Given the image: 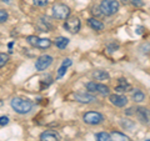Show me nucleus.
Returning a JSON list of instances; mask_svg holds the SVG:
<instances>
[{
	"label": "nucleus",
	"instance_id": "nucleus-29",
	"mask_svg": "<svg viewBox=\"0 0 150 141\" xmlns=\"http://www.w3.org/2000/svg\"><path fill=\"white\" fill-rule=\"evenodd\" d=\"M145 141H150V139H148V140H145Z\"/></svg>",
	"mask_w": 150,
	"mask_h": 141
},
{
	"label": "nucleus",
	"instance_id": "nucleus-17",
	"mask_svg": "<svg viewBox=\"0 0 150 141\" xmlns=\"http://www.w3.org/2000/svg\"><path fill=\"white\" fill-rule=\"evenodd\" d=\"M69 44V39L68 37H64V36H59L55 39V45L58 46L59 49H65Z\"/></svg>",
	"mask_w": 150,
	"mask_h": 141
},
{
	"label": "nucleus",
	"instance_id": "nucleus-12",
	"mask_svg": "<svg viewBox=\"0 0 150 141\" xmlns=\"http://www.w3.org/2000/svg\"><path fill=\"white\" fill-rule=\"evenodd\" d=\"M40 139H41V141H59L60 140L58 133H55L53 130L44 131V133L40 135Z\"/></svg>",
	"mask_w": 150,
	"mask_h": 141
},
{
	"label": "nucleus",
	"instance_id": "nucleus-15",
	"mask_svg": "<svg viewBox=\"0 0 150 141\" xmlns=\"http://www.w3.org/2000/svg\"><path fill=\"white\" fill-rule=\"evenodd\" d=\"M93 76L95 80H99V81H104V80H109L110 79V75L108 71L105 70H96V71H94Z\"/></svg>",
	"mask_w": 150,
	"mask_h": 141
},
{
	"label": "nucleus",
	"instance_id": "nucleus-16",
	"mask_svg": "<svg viewBox=\"0 0 150 141\" xmlns=\"http://www.w3.org/2000/svg\"><path fill=\"white\" fill-rule=\"evenodd\" d=\"M111 139L112 141H131L129 136H126L121 133H118V131H114V133H111Z\"/></svg>",
	"mask_w": 150,
	"mask_h": 141
},
{
	"label": "nucleus",
	"instance_id": "nucleus-7",
	"mask_svg": "<svg viewBox=\"0 0 150 141\" xmlns=\"http://www.w3.org/2000/svg\"><path fill=\"white\" fill-rule=\"evenodd\" d=\"M80 20L78 18H70V19H67V21L64 23V29L68 30L69 32L71 34H76V32L80 30Z\"/></svg>",
	"mask_w": 150,
	"mask_h": 141
},
{
	"label": "nucleus",
	"instance_id": "nucleus-22",
	"mask_svg": "<svg viewBox=\"0 0 150 141\" xmlns=\"http://www.w3.org/2000/svg\"><path fill=\"white\" fill-rule=\"evenodd\" d=\"M33 4L35 6H45L48 4V0H33Z\"/></svg>",
	"mask_w": 150,
	"mask_h": 141
},
{
	"label": "nucleus",
	"instance_id": "nucleus-10",
	"mask_svg": "<svg viewBox=\"0 0 150 141\" xmlns=\"http://www.w3.org/2000/svg\"><path fill=\"white\" fill-rule=\"evenodd\" d=\"M110 102L112 105L118 106V107H124L128 104V99L123 95H119V94H114V95H110Z\"/></svg>",
	"mask_w": 150,
	"mask_h": 141
},
{
	"label": "nucleus",
	"instance_id": "nucleus-3",
	"mask_svg": "<svg viewBox=\"0 0 150 141\" xmlns=\"http://www.w3.org/2000/svg\"><path fill=\"white\" fill-rule=\"evenodd\" d=\"M53 15L55 19H59V20H67L70 15V9L69 6L64 5V4H55L53 6Z\"/></svg>",
	"mask_w": 150,
	"mask_h": 141
},
{
	"label": "nucleus",
	"instance_id": "nucleus-18",
	"mask_svg": "<svg viewBox=\"0 0 150 141\" xmlns=\"http://www.w3.org/2000/svg\"><path fill=\"white\" fill-rule=\"evenodd\" d=\"M95 140L96 141H112L111 135L108 133H98L95 135Z\"/></svg>",
	"mask_w": 150,
	"mask_h": 141
},
{
	"label": "nucleus",
	"instance_id": "nucleus-24",
	"mask_svg": "<svg viewBox=\"0 0 150 141\" xmlns=\"http://www.w3.org/2000/svg\"><path fill=\"white\" fill-rule=\"evenodd\" d=\"M9 123V117L8 116H1L0 117V125H1V128H4L5 125H8Z\"/></svg>",
	"mask_w": 150,
	"mask_h": 141
},
{
	"label": "nucleus",
	"instance_id": "nucleus-20",
	"mask_svg": "<svg viewBox=\"0 0 150 141\" xmlns=\"http://www.w3.org/2000/svg\"><path fill=\"white\" fill-rule=\"evenodd\" d=\"M67 69H68V66H65V65L62 64V66L58 70V74H56V79H62L65 75V73H67Z\"/></svg>",
	"mask_w": 150,
	"mask_h": 141
},
{
	"label": "nucleus",
	"instance_id": "nucleus-5",
	"mask_svg": "<svg viewBox=\"0 0 150 141\" xmlns=\"http://www.w3.org/2000/svg\"><path fill=\"white\" fill-rule=\"evenodd\" d=\"M83 120H84V123H86L89 125H99L100 123H103L104 116H103L100 112L89 111V112H86V114L83 116Z\"/></svg>",
	"mask_w": 150,
	"mask_h": 141
},
{
	"label": "nucleus",
	"instance_id": "nucleus-11",
	"mask_svg": "<svg viewBox=\"0 0 150 141\" xmlns=\"http://www.w3.org/2000/svg\"><path fill=\"white\" fill-rule=\"evenodd\" d=\"M74 99L79 102H83V104H90L95 100V97L93 95H89V94H84V92H78L74 95Z\"/></svg>",
	"mask_w": 150,
	"mask_h": 141
},
{
	"label": "nucleus",
	"instance_id": "nucleus-9",
	"mask_svg": "<svg viewBox=\"0 0 150 141\" xmlns=\"http://www.w3.org/2000/svg\"><path fill=\"white\" fill-rule=\"evenodd\" d=\"M135 114H137V117L140 123H143V124L150 123V110L146 109V107H143V106L138 107L137 111H135Z\"/></svg>",
	"mask_w": 150,
	"mask_h": 141
},
{
	"label": "nucleus",
	"instance_id": "nucleus-14",
	"mask_svg": "<svg viewBox=\"0 0 150 141\" xmlns=\"http://www.w3.org/2000/svg\"><path fill=\"white\" fill-rule=\"evenodd\" d=\"M88 25L90 26L91 29L98 30V31H100V30L104 29V24H103L100 20H98V19H94V18L88 19Z\"/></svg>",
	"mask_w": 150,
	"mask_h": 141
},
{
	"label": "nucleus",
	"instance_id": "nucleus-13",
	"mask_svg": "<svg viewBox=\"0 0 150 141\" xmlns=\"http://www.w3.org/2000/svg\"><path fill=\"white\" fill-rule=\"evenodd\" d=\"M131 90V85L125 79H119V85L115 87V91L118 92H126Z\"/></svg>",
	"mask_w": 150,
	"mask_h": 141
},
{
	"label": "nucleus",
	"instance_id": "nucleus-25",
	"mask_svg": "<svg viewBox=\"0 0 150 141\" xmlns=\"http://www.w3.org/2000/svg\"><path fill=\"white\" fill-rule=\"evenodd\" d=\"M118 48H119V45H118V44L112 43V44H110L109 46H108V50H109V53H112V51H115Z\"/></svg>",
	"mask_w": 150,
	"mask_h": 141
},
{
	"label": "nucleus",
	"instance_id": "nucleus-23",
	"mask_svg": "<svg viewBox=\"0 0 150 141\" xmlns=\"http://www.w3.org/2000/svg\"><path fill=\"white\" fill-rule=\"evenodd\" d=\"M6 19H8V13L1 9V10H0V21H1V23H5Z\"/></svg>",
	"mask_w": 150,
	"mask_h": 141
},
{
	"label": "nucleus",
	"instance_id": "nucleus-4",
	"mask_svg": "<svg viewBox=\"0 0 150 141\" xmlns=\"http://www.w3.org/2000/svg\"><path fill=\"white\" fill-rule=\"evenodd\" d=\"M28 43L38 49H48L51 46V41L49 39H41V37H38L34 35L28 36Z\"/></svg>",
	"mask_w": 150,
	"mask_h": 141
},
{
	"label": "nucleus",
	"instance_id": "nucleus-6",
	"mask_svg": "<svg viewBox=\"0 0 150 141\" xmlns=\"http://www.w3.org/2000/svg\"><path fill=\"white\" fill-rule=\"evenodd\" d=\"M86 89H88V91L96 92V94H100V95H108V94H109V87L105 86L104 84H99V82H95V81L88 82Z\"/></svg>",
	"mask_w": 150,
	"mask_h": 141
},
{
	"label": "nucleus",
	"instance_id": "nucleus-8",
	"mask_svg": "<svg viewBox=\"0 0 150 141\" xmlns=\"http://www.w3.org/2000/svg\"><path fill=\"white\" fill-rule=\"evenodd\" d=\"M51 63H53V58L50 55H41L38 58L36 63H35V69L38 71H43V70L48 69Z\"/></svg>",
	"mask_w": 150,
	"mask_h": 141
},
{
	"label": "nucleus",
	"instance_id": "nucleus-21",
	"mask_svg": "<svg viewBox=\"0 0 150 141\" xmlns=\"http://www.w3.org/2000/svg\"><path fill=\"white\" fill-rule=\"evenodd\" d=\"M0 59H1V60H0V66H4V65H5L6 63H8V60H9V56L8 55H5V54H4V53H1V54H0Z\"/></svg>",
	"mask_w": 150,
	"mask_h": 141
},
{
	"label": "nucleus",
	"instance_id": "nucleus-19",
	"mask_svg": "<svg viewBox=\"0 0 150 141\" xmlns=\"http://www.w3.org/2000/svg\"><path fill=\"white\" fill-rule=\"evenodd\" d=\"M144 99H145V95H144L142 91L137 90L135 92H133V100H134L135 102H140V101H143Z\"/></svg>",
	"mask_w": 150,
	"mask_h": 141
},
{
	"label": "nucleus",
	"instance_id": "nucleus-27",
	"mask_svg": "<svg viewBox=\"0 0 150 141\" xmlns=\"http://www.w3.org/2000/svg\"><path fill=\"white\" fill-rule=\"evenodd\" d=\"M71 64H73V61H71L70 59H65L64 61H63V65H65V66H68V68H69Z\"/></svg>",
	"mask_w": 150,
	"mask_h": 141
},
{
	"label": "nucleus",
	"instance_id": "nucleus-2",
	"mask_svg": "<svg viewBox=\"0 0 150 141\" xmlns=\"http://www.w3.org/2000/svg\"><path fill=\"white\" fill-rule=\"evenodd\" d=\"M119 3L116 0H103L100 3V10L103 11L104 15L110 16L112 14H115L116 11L119 10Z\"/></svg>",
	"mask_w": 150,
	"mask_h": 141
},
{
	"label": "nucleus",
	"instance_id": "nucleus-1",
	"mask_svg": "<svg viewBox=\"0 0 150 141\" xmlns=\"http://www.w3.org/2000/svg\"><path fill=\"white\" fill-rule=\"evenodd\" d=\"M10 105L15 112L20 115H24V114H28L31 109H33V102L30 100H26V99H21V97H14Z\"/></svg>",
	"mask_w": 150,
	"mask_h": 141
},
{
	"label": "nucleus",
	"instance_id": "nucleus-28",
	"mask_svg": "<svg viewBox=\"0 0 150 141\" xmlns=\"http://www.w3.org/2000/svg\"><path fill=\"white\" fill-rule=\"evenodd\" d=\"M121 1H123V3H124V4H125V3H126V1H128V0H121Z\"/></svg>",
	"mask_w": 150,
	"mask_h": 141
},
{
	"label": "nucleus",
	"instance_id": "nucleus-26",
	"mask_svg": "<svg viewBox=\"0 0 150 141\" xmlns=\"http://www.w3.org/2000/svg\"><path fill=\"white\" fill-rule=\"evenodd\" d=\"M131 4H133L134 6H143L144 5V1L143 0H130Z\"/></svg>",
	"mask_w": 150,
	"mask_h": 141
}]
</instances>
